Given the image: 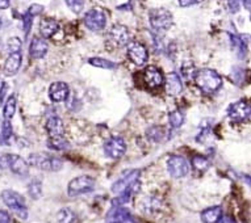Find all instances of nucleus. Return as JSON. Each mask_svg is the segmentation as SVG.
<instances>
[{
    "instance_id": "f257e3e1",
    "label": "nucleus",
    "mask_w": 251,
    "mask_h": 223,
    "mask_svg": "<svg viewBox=\"0 0 251 223\" xmlns=\"http://www.w3.org/2000/svg\"><path fill=\"white\" fill-rule=\"evenodd\" d=\"M193 80L197 88L204 93H213L222 86V77L220 76L217 71L210 69L197 70L193 74Z\"/></svg>"
},
{
    "instance_id": "f03ea898",
    "label": "nucleus",
    "mask_w": 251,
    "mask_h": 223,
    "mask_svg": "<svg viewBox=\"0 0 251 223\" xmlns=\"http://www.w3.org/2000/svg\"><path fill=\"white\" fill-rule=\"evenodd\" d=\"M1 198L4 201L5 205L8 206L17 217L21 219L28 218L27 205H25V200L21 194H18L17 192L14 191H4L1 193Z\"/></svg>"
},
{
    "instance_id": "7ed1b4c3",
    "label": "nucleus",
    "mask_w": 251,
    "mask_h": 223,
    "mask_svg": "<svg viewBox=\"0 0 251 223\" xmlns=\"http://www.w3.org/2000/svg\"><path fill=\"white\" fill-rule=\"evenodd\" d=\"M149 21H150L151 28L157 32H166L169 30L173 25V15L170 11L165 8H156L151 9L149 15Z\"/></svg>"
},
{
    "instance_id": "20e7f679",
    "label": "nucleus",
    "mask_w": 251,
    "mask_h": 223,
    "mask_svg": "<svg viewBox=\"0 0 251 223\" xmlns=\"http://www.w3.org/2000/svg\"><path fill=\"white\" fill-rule=\"evenodd\" d=\"M29 163L44 171L57 172L63 167V162L49 154H32L29 156Z\"/></svg>"
},
{
    "instance_id": "39448f33",
    "label": "nucleus",
    "mask_w": 251,
    "mask_h": 223,
    "mask_svg": "<svg viewBox=\"0 0 251 223\" xmlns=\"http://www.w3.org/2000/svg\"><path fill=\"white\" fill-rule=\"evenodd\" d=\"M95 180L90 176H79L71 180L67 187V194L70 197H77L80 194H86L94 191Z\"/></svg>"
},
{
    "instance_id": "423d86ee",
    "label": "nucleus",
    "mask_w": 251,
    "mask_h": 223,
    "mask_svg": "<svg viewBox=\"0 0 251 223\" xmlns=\"http://www.w3.org/2000/svg\"><path fill=\"white\" fill-rule=\"evenodd\" d=\"M84 25L92 32L103 30L105 25H107V16H105V14L101 9H91L84 16Z\"/></svg>"
},
{
    "instance_id": "0eeeda50",
    "label": "nucleus",
    "mask_w": 251,
    "mask_h": 223,
    "mask_svg": "<svg viewBox=\"0 0 251 223\" xmlns=\"http://www.w3.org/2000/svg\"><path fill=\"white\" fill-rule=\"evenodd\" d=\"M250 104L246 100H238L229 105L228 116L235 122H243L250 119Z\"/></svg>"
},
{
    "instance_id": "6e6552de",
    "label": "nucleus",
    "mask_w": 251,
    "mask_h": 223,
    "mask_svg": "<svg viewBox=\"0 0 251 223\" xmlns=\"http://www.w3.org/2000/svg\"><path fill=\"white\" fill-rule=\"evenodd\" d=\"M126 151V145L121 137H110L104 143V152L110 159L123 158Z\"/></svg>"
},
{
    "instance_id": "1a4fd4ad",
    "label": "nucleus",
    "mask_w": 251,
    "mask_h": 223,
    "mask_svg": "<svg viewBox=\"0 0 251 223\" xmlns=\"http://www.w3.org/2000/svg\"><path fill=\"white\" fill-rule=\"evenodd\" d=\"M167 169H169L170 175L175 178H182L184 176H187L189 167H188L187 160L184 159L183 156L179 155H173L167 162Z\"/></svg>"
},
{
    "instance_id": "9d476101",
    "label": "nucleus",
    "mask_w": 251,
    "mask_h": 223,
    "mask_svg": "<svg viewBox=\"0 0 251 223\" xmlns=\"http://www.w3.org/2000/svg\"><path fill=\"white\" fill-rule=\"evenodd\" d=\"M140 176H141V171H140V169L126 171V172L124 173L123 176L112 185V192L116 193V194H120V193L125 191L126 188H129L130 185H133L134 182L138 181V180H140Z\"/></svg>"
},
{
    "instance_id": "9b49d317",
    "label": "nucleus",
    "mask_w": 251,
    "mask_h": 223,
    "mask_svg": "<svg viewBox=\"0 0 251 223\" xmlns=\"http://www.w3.org/2000/svg\"><path fill=\"white\" fill-rule=\"evenodd\" d=\"M128 57L134 64L142 66L146 63L149 53H147L146 47L140 42H130L128 45Z\"/></svg>"
},
{
    "instance_id": "f8f14e48",
    "label": "nucleus",
    "mask_w": 251,
    "mask_h": 223,
    "mask_svg": "<svg viewBox=\"0 0 251 223\" xmlns=\"http://www.w3.org/2000/svg\"><path fill=\"white\" fill-rule=\"evenodd\" d=\"M108 37L117 47H123V46L128 45V42L130 41L129 29L126 27H124V25H120V24L113 25V27L110 28Z\"/></svg>"
},
{
    "instance_id": "ddd939ff",
    "label": "nucleus",
    "mask_w": 251,
    "mask_h": 223,
    "mask_svg": "<svg viewBox=\"0 0 251 223\" xmlns=\"http://www.w3.org/2000/svg\"><path fill=\"white\" fill-rule=\"evenodd\" d=\"M70 95L69 86L63 82L53 83L49 88V97L53 103H62L67 100Z\"/></svg>"
},
{
    "instance_id": "4468645a",
    "label": "nucleus",
    "mask_w": 251,
    "mask_h": 223,
    "mask_svg": "<svg viewBox=\"0 0 251 223\" xmlns=\"http://www.w3.org/2000/svg\"><path fill=\"white\" fill-rule=\"evenodd\" d=\"M7 160H8V168L18 176H27L29 173V165L21 156L9 154L7 155Z\"/></svg>"
},
{
    "instance_id": "2eb2a0df",
    "label": "nucleus",
    "mask_w": 251,
    "mask_h": 223,
    "mask_svg": "<svg viewBox=\"0 0 251 223\" xmlns=\"http://www.w3.org/2000/svg\"><path fill=\"white\" fill-rule=\"evenodd\" d=\"M143 77H145V82L150 88H158L163 84L165 79H163V75L160 73L159 70L157 69L156 66H149L145 70V74H143Z\"/></svg>"
},
{
    "instance_id": "dca6fc26",
    "label": "nucleus",
    "mask_w": 251,
    "mask_h": 223,
    "mask_svg": "<svg viewBox=\"0 0 251 223\" xmlns=\"http://www.w3.org/2000/svg\"><path fill=\"white\" fill-rule=\"evenodd\" d=\"M46 132L49 134V137H62L64 134V128L62 119L58 116H51L47 119L45 123Z\"/></svg>"
},
{
    "instance_id": "f3484780",
    "label": "nucleus",
    "mask_w": 251,
    "mask_h": 223,
    "mask_svg": "<svg viewBox=\"0 0 251 223\" xmlns=\"http://www.w3.org/2000/svg\"><path fill=\"white\" fill-rule=\"evenodd\" d=\"M47 49L49 46L46 44L45 40L42 38H33V41L31 42V46H29V54L32 57L33 59H41L47 53Z\"/></svg>"
},
{
    "instance_id": "a211bd4d",
    "label": "nucleus",
    "mask_w": 251,
    "mask_h": 223,
    "mask_svg": "<svg viewBox=\"0 0 251 223\" xmlns=\"http://www.w3.org/2000/svg\"><path fill=\"white\" fill-rule=\"evenodd\" d=\"M166 91L171 96L179 95L183 91L182 77L176 73H171L166 77Z\"/></svg>"
},
{
    "instance_id": "6ab92c4d",
    "label": "nucleus",
    "mask_w": 251,
    "mask_h": 223,
    "mask_svg": "<svg viewBox=\"0 0 251 223\" xmlns=\"http://www.w3.org/2000/svg\"><path fill=\"white\" fill-rule=\"evenodd\" d=\"M132 219V215H130V211L125 208H121V206H113L112 210L107 214V223L110 222H121L125 223L126 221H130Z\"/></svg>"
},
{
    "instance_id": "aec40b11",
    "label": "nucleus",
    "mask_w": 251,
    "mask_h": 223,
    "mask_svg": "<svg viewBox=\"0 0 251 223\" xmlns=\"http://www.w3.org/2000/svg\"><path fill=\"white\" fill-rule=\"evenodd\" d=\"M21 62H23L21 53H9V57L7 58V60H5V63H4L5 75H8V76L15 75V74L17 73L18 70H20Z\"/></svg>"
},
{
    "instance_id": "412c9836",
    "label": "nucleus",
    "mask_w": 251,
    "mask_h": 223,
    "mask_svg": "<svg viewBox=\"0 0 251 223\" xmlns=\"http://www.w3.org/2000/svg\"><path fill=\"white\" fill-rule=\"evenodd\" d=\"M60 25L55 21L54 18H42L40 23V33L44 38H50L58 32Z\"/></svg>"
},
{
    "instance_id": "4be33fe9",
    "label": "nucleus",
    "mask_w": 251,
    "mask_h": 223,
    "mask_svg": "<svg viewBox=\"0 0 251 223\" xmlns=\"http://www.w3.org/2000/svg\"><path fill=\"white\" fill-rule=\"evenodd\" d=\"M222 217L221 206H212L201 213V221L204 223H217Z\"/></svg>"
},
{
    "instance_id": "5701e85b",
    "label": "nucleus",
    "mask_w": 251,
    "mask_h": 223,
    "mask_svg": "<svg viewBox=\"0 0 251 223\" xmlns=\"http://www.w3.org/2000/svg\"><path fill=\"white\" fill-rule=\"evenodd\" d=\"M88 63L97 67V69H104V70H116L119 67V64L112 60L105 59V58H100V57H92L88 59Z\"/></svg>"
},
{
    "instance_id": "b1692460",
    "label": "nucleus",
    "mask_w": 251,
    "mask_h": 223,
    "mask_svg": "<svg viewBox=\"0 0 251 223\" xmlns=\"http://www.w3.org/2000/svg\"><path fill=\"white\" fill-rule=\"evenodd\" d=\"M12 125L9 122V119H4L1 122V132H0V146H5L8 145L9 139L12 137Z\"/></svg>"
},
{
    "instance_id": "393cba45",
    "label": "nucleus",
    "mask_w": 251,
    "mask_h": 223,
    "mask_svg": "<svg viewBox=\"0 0 251 223\" xmlns=\"http://www.w3.org/2000/svg\"><path fill=\"white\" fill-rule=\"evenodd\" d=\"M232 41H233L234 47L238 50L239 58H243V55L246 54L247 51V37L245 36H230Z\"/></svg>"
},
{
    "instance_id": "a878e982",
    "label": "nucleus",
    "mask_w": 251,
    "mask_h": 223,
    "mask_svg": "<svg viewBox=\"0 0 251 223\" xmlns=\"http://www.w3.org/2000/svg\"><path fill=\"white\" fill-rule=\"evenodd\" d=\"M192 167L199 171V172H205L210 167V162L203 155H195L192 158Z\"/></svg>"
},
{
    "instance_id": "bb28decb",
    "label": "nucleus",
    "mask_w": 251,
    "mask_h": 223,
    "mask_svg": "<svg viewBox=\"0 0 251 223\" xmlns=\"http://www.w3.org/2000/svg\"><path fill=\"white\" fill-rule=\"evenodd\" d=\"M16 96L12 95L9 96L7 101L4 104V109H3V116H4L5 119H11L15 116V112H16Z\"/></svg>"
},
{
    "instance_id": "cd10ccee",
    "label": "nucleus",
    "mask_w": 251,
    "mask_h": 223,
    "mask_svg": "<svg viewBox=\"0 0 251 223\" xmlns=\"http://www.w3.org/2000/svg\"><path fill=\"white\" fill-rule=\"evenodd\" d=\"M146 134L147 137H149V139H151V141L162 142L165 139L166 130L165 128H162V126H153V128H150L147 130Z\"/></svg>"
},
{
    "instance_id": "c85d7f7f",
    "label": "nucleus",
    "mask_w": 251,
    "mask_h": 223,
    "mask_svg": "<svg viewBox=\"0 0 251 223\" xmlns=\"http://www.w3.org/2000/svg\"><path fill=\"white\" fill-rule=\"evenodd\" d=\"M47 146L53 150H66L69 147V142L64 139L63 135L62 137H49Z\"/></svg>"
},
{
    "instance_id": "c756f323",
    "label": "nucleus",
    "mask_w": 251,
    "mask_h": 223,
    "mask_svg": "<svg viewBox=\"0 0 251 223\" xmlns=\"http://www.w3.org/2000/svg\"><path fill=\"white\" fill-rule=\"evenodd\" d=\"M170 125H171V128L173 129H178L182 126L183 123H184V114L180 112V110H173L170 113Z\"/></svg>"
},
{
    "instance_id": "7c9ffc66",
    "label": "nucleus",
    "mask_w": 251,
    "mask_h": 223,
    "mask_svg": "<svg viewBox=\"0 0 251 223\" xmlns=\"http://www.w3.org/2000/svg\"><path fill=\"white\" fill-rule=\"evenodd\" d=\"M57 219H58V222L60 223H74V221H75V214L73 213V210L62 209L58 211Z\"/></svg>"
},
{
    "instance_id": "2f4dec72",
    "label": "nucleus",
    "mask_w": 251,
    "mask_h": 223,
    "mask_svg": "<svg viewBox=\"0 0 251 223\" xmlns=\"http://www.w3.org/2000/svg\"><path fill=\"white\" fill-rule=\"evenodd\" d=\"M28 192H29V194H31V197H32L33 200L40 198L42 193L41 182L38 181V180H33V181H31L29 187H28Z\"/></svg>"
},
{
    "instance_id": "473e14b6",
    "label": "nucleus",
    "mask_w": 251,
    "mask_h": 223,
    "mask_svg": "<svg viewBox=\"0 0 251 223\" xmlns=\"http://www.w3.org/2000/svg\"><path fill=\"white\" fill-rule=\"evenodd\" d=\"M64 1L74 14H80L84 8V0H64Z\"/></svg>"
},
{
    "instance_id": "72a5a7b5",
    "label": "nucleus",
    "mask_w": 251,
    "mask_h": 223,
    "mask_svg": "<svg viewBox=\"0 0 251 223\" xmlns=\"http://www.w3.org/2000/svg\"><path fill=\"white\" fill-rule=\"evenodd\" d=\"M8 51L9 53H20L21 51V41L17 37H12L8 40Z\"/></svg>"
},
{
    "instance_id": "f704fd0d",
    "label": "nucleus",
    "mask_w": 251,
    "mask_h": 223,
    "mask_svg": "<svg viewBox=\"0 0 251 223\" xmlns=\"http://www.w3.org/2000/svg\"><path fill=\"white\" fill-rule=\"evenodd\" d=\"M33 17H34V16H32L29 12H27V14L24 15L23 21H24V32H25V36H28L29 32H31V28H32V24H33Z\"/></svg>"
},
{
    "instance_id": "c9c22d12",
    "label": "nucleus",
    "mask_w": 251,
    "mask_h": 223,
    "mask_svg": "<svg viewBox=\"0 0 251 223\" xmlns=\"http://www.w3.org/2000/svg\"><path fill=\"white\" fill-rule=\"evenodd\" d=\"M42 11H44V7H42L41 4H32L29 8H28L27 12H29V14L32 15V16H34L36 17L37 15L42 14Z\"/></svg>"
},
{
    "instance_id": "e433bc0d",
    "label": "nucleus",
    "mask_w": 251,
    "mask_h": 223,
    "mask_svg": "<svg viewBox=\"0 0 251 223\" xmlns=\"http://www.w3.org/2000/svg\"><path fill=\"white\" fill-rule=\"evenodd\" d=\"M228 5L230 12H233V14L239 11V0H229Z\"/></svg>"
},
{
    "instance_id": "4c0bfd02",
    "label": "nucleus",
    "mask_w": 251,
    "mask_h": 223,
    "mask_svg": "<svg viewBox=\"0 0 251 223\" xmlns=\"http://www.w3.org/2000/svg\"><path fill=\"white\" fill-rule=\"evenodd\" d=\"M8 91V84L7 83H1V87H0V104L4 101V97H5V93Z\"/></svg>"
},
{
    "instance_id": "58836bf2",
    "label": "nucleus",
    "mask_w": 251,
    "mask_h": 223,
    "mask_svg": "<svg viewBox=\"0 0 251 223\" xmlns=\"http://www.w3.org/2000/svg\"><path fill=\"white\" fill-rule=\"evenodd\" d=\"M201 0H179V5L180 7H191L193 4L200 3Z\"/></svg>"
},
{
    "instance_id": "ea45409f",
    "label": "nucleus",
    "mask_w": 251,
    "mask_h": 223,
    "mask_svg": "<svg viewBox=\"0 0 251 223\" xmlns=\"http://www.w3.org/2000/svg\"><path fill=\"white\" fill-rule=\"evenodd\" d=\"M11 222V217L7 211L0 210V223H9Z\"/></svg>"
},
{
    "instance_id": "a19ab883",
    "label": "nucleus",
    "mask_w": 251,
    "mask_h": 223,
    "mask_svg": "<svg viewBox=\"0 0 251 223\" xmlns=\"http://www.w3.org/2000/svg\"><path fill=\"white\" fill-rule=\"evenodd\" d=\"M0 168H8L7 155H0Z\"/></svg>"
},
{
    "instance_id": "79ce46f5",
    "label": "nucleus",
    "mask_w": 251,
    "mask_h": 223,
    "mask_svg": "<svg viewBox=\"0 0 251 223\" xmlns=\"http://www.w3.org/2000/svg\"><path fill=\"white\" fill-rule=\"evenodd\" d=\"M217 223H237L232 217H221Z\"/></svg>"
},
{
    "instance_id": "37998d69",
    "label": "nucleus",
    "mask_w": 251,
    "mask_h": 223,
    "mask_svg": "<svg viewBox=\"0 0 251 223\" xmlns=\"http://www.w3.org/2000/svg\"><path fill=\"white\" fill-rule=\"evenodd\" d=\"M9 7V0H0V9H7Z\"/></svg>"
},
{
    "instance_id": "c03bdc74",
    "label": "nucleus",
    "mask_w": 251,
    "mask_h": 223,
    "mask_svg": "<svg viewBox=\"0 0 251 223\" xmlns=\"http://www.w3.org/2000/svg\"><path fill=\"white\" fill-rule=\"evenodd\" d=\"M239 1H242L246 9H250V0H239Z\"/></svg>"
},
{
    "instance_id": "a18cd8bd",
    "label": "nucleus",
    "mask_w": 251,
    "mask_h": 223,
    "mask_svg": "<svg viewBox=\"0 0 251 223\" xmlns=\"http://www.w3.org/2000/svg\"><path fill=\"white\" fill-rule=\"evenodd\" d=\"M1 25H3V20H1V17H0V28H1Z\"/></svg>"
}]
</instances>
